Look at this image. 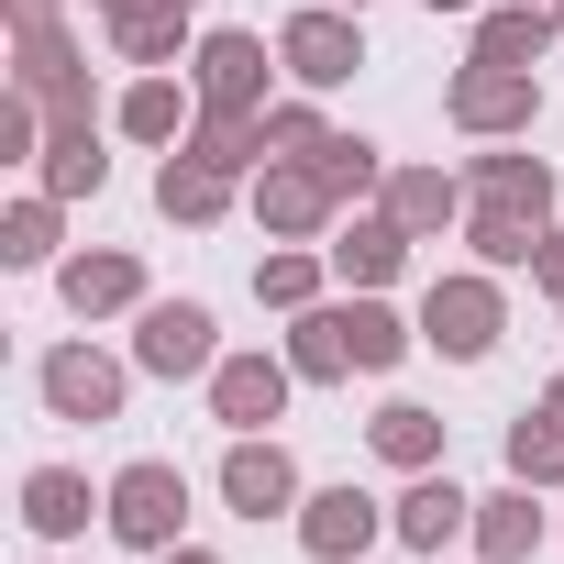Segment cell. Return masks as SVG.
<instances>
[{"label":"cell","instance_id":"obj_43","mask_svg":"<svg viewBox=\"0 0 564 564\" xmlns=\"http://www.w3.org/2000/svg\"><path fill=\"white\" fill-rule=\"evenodd\" d=\"M177 12H199V0H177Z\"/></svg>","mask_w":564,"mask_h":564},{"label":"cell","instance_id":"obj_41","mask_svg":"<svg viewBox=\"0 0 564 564\" xmlns=\"http://www.w3.org/2000/svg\"><path fill=\"white\" fill-rule=\"evenodd\" d=\"M333 12H366V0H333Z\"/></svg>","mask_w":564,"mask_h":564},{"label":"cell","instance_id":"obj_5","mask_svg":"<svg viewBox=\"0 0 564 564\" xmlns=\"http://www.w3.org/2000/svg\"><path fill=\"white\" fill-rule=\"evenodd\" d=\"M34 399H45L56 421H122L133 366H122V355H100V344H56V355L34 366Z\"/></svg>","mask_w":564,"mask_h":564},{"label":"cell","instance_id":"obj_25","mask_svg":"<svg viewBox=\"0 0 564 564\" xmlns=\"http://www.w3.org/2000/svg\"><path fill=\"white\" fill-rule=\"evenodd\" d=\"M188 45V12H177V0H122V12H111V56L122 67H166Z\"/></svg>","mask_w":564,"mask_h":564},{"label":"cell","instance_id":"obj_19","mask_svg":"<svg viewBox=\"0 0 564 564\" xmlns=\"http://www.w3.org/2000/svg\"><path fill=\"white\" fill-rule=\"evenodd\" d=\"M89 509H111V498H89L78 465H34V476H23V531H34V542H78Z\"/></svg>","mask_w":564,"mask_h":564},{"label":"cell","instance_id":"obj_27","mask_svg":"<svg viewBox=\"0 0 564 564\" xmlns=\"http://www.w3.org/2000/svg\"><path fill=\"white\" fill-rule=\"evenodd\" d=\"M344 344H355V366H366V377H388V366L421 344V322H399L377 289H355V300H344Z\"/></svg>","mask_w":564,"mask_h":564},{"label":"cell","instance_id":"obj_3","mask_svg":"<svg viewBox=\"0 0 564 564\" xmlns=\"http://www.w3.org/2000/svg\"><path fill=\"white\" fill-rule=\"evenodd\" d=\"M443 111H454V133L509 144V133L542 122V67H487V56H465V78L443 89Z\"/></svg>","mask_w":564,"mask_h":564},{"label":"cell","instance_id":"obj_29","mask_svg":"<svg viewBox=\"0 0 564 564\" xmlns=\"http://www.w3.org/2000/svg\"><path fill=\"white\" fill-rule=\"evenodd\" d=\"M56 232H67V199L56 188L12 199V210H0V265H56Z\"/></svg>","mask_w":564,"mask_h":564},{"label":"cell","instance_id":"obj_42","mask_svg":"<svg viewBox=\"0 0 564 564\" xmlns=\"http://www.w3.org/2000/svg\"><path fill=\"white\" fill-rule=\"evenodd\" d=\"M100 12H122V0H100Z\"/></svg>","mask_w":564,"mask_h":564},{"label":"cell","instance_id":"obj_33","mask_svg":"<svg viewBox=\"0 0 564 564\" xmlns=\"http://www.w3.org/2000/svg\"><path fill=\"white\" fill-rule=\"evenodd\" d=\"M509 476H520V487H564V421H531V410H520V421H509Z\"/></svg>","mask_w":564,"mask_h":564},{"label":"cell","instance_id":"obj_35","mask_svg":"<svg viewBox=\"0 0 564 564\" xmlns=\"http://www.w3.org/2000/svg\"><path fill=\"white\" fill-rule=\"evenodd\" d=\"M34 155H45V100L12 89V100H0V166H34Z\"/></svg>","mask_w":564,"mask_h":564},{"label":"cell","instance_id":"obj_15","mask_svg":"<svg viewBox=\"0 0 564 564\" xmlns=\"http://www.w3.org/2000/svg\"><path fill=\"white\" fill-rule=\"evenodd\" d=\"M12 89H34L45 111H78V100H89V56L67 45V23H34V34L12 45Z\"/></svg>","mask_w":564,"mask_h":564},{"label":"cell","instance_id":"obj_45","mask_svg":"<svg viewBox=\"0 0 564 564\" xmlns=\"http://www.w3.org/2000/svg\"><path fill=\"white\" fill-rule=\"evenodd\" d=\"M542 12H553V0H542Z\"/></svg>","mask_w":564,"mask_h":564},{"label":"cell","instance_id":"obj_44","mask_svg":"<svg viewBox=\"0 0 564 564\" xmlns=\"http://www.w3.org/2000/svg\"><path fill=\"white\" fill-rule=\"evenodd\" d=\"M553 23H564V0H553Z\"/></svg>","mask_w":564,"mask_h":564},{"label":"cell","instance_id":"obj_20","mask_svg":"<svg viewBox=\"0 0 564 564\" xmlns=\"http://www.w3.org/2000/svg\"><path fill=\"white\" fill-rule=\"evenodd\" d=\"M564 45V23L542 12V0H498V12H476V56L487 67H542Z\"/></svg>","mask_w":564,"mask_h":564},{"label":"cell","instance_id":"obj_6","mask_svg":"<svg viewBox=\"0 0 564 564\" xmlns=\"http://www.w3.org/2000/svg\"><path fill=\"white\" fill-rule=\"evenodd\" d=\"M333 177L311 166V155H265L254 166V221H265V243H322L333 232Z\"/></svg>","mask_w":564,"mask_h":564},{"label":"cell","instance_id":"obj_12","mask_svg":"<svg viewBox=\"0 0 564 564\" xmlns=\"http://www.w3.org/2000/svg\"><path fill=\"white\" fill-rule=\"evenodd\" d=\"M34 177H45L56 199H100V188H111L100 111H89V100H78V111H45V155H34Z\"/></svg>","mask_w":564,"mask_h":564},{"label":"cell","instance_id":"obj_30","mask_svg":"<svg viewBox=\"0 0 564 564\" xmlns=\"http://www.w3.org/2000/svg\"><path fill=\"white\" fill-rule=\"evenodd\" d=\"M188 155H210V166H265V111H210L199 100V122H188Z\"/></svg>","mask_w":564,"mask_h":564},{"label":"cell","instance_id":"obj_34","mask_svg":"<svg viewBox=\"0 0 564 564\" xmlns=\"http://www.w3.org/2000/svg\"><path fill=\"white\" fill-rule=\"evenodd\" d=\"M322 144H333V122L311 100H265V155H322Z\"/></svg>","mask_w":564,"mask_h":564},{"label":"cell","instance_id":"obj_10","mask_svg":"<svg viewBox=\"0 0 564 564\" xmlns=\"http://www.w3.org/2000/svg\"><path fill=\"white\" fill-rule=\"evenodd\" d=\"M289 388H300L289 355H221L210 366V421L221 432H265V421H289Z\"/></svg>","mask_w":564,"mask_h":564},{"label":"cell","instance_id":"obj_9","mask_svg":"<svg viewBox=\"0 0 564 564\" xmlns=\"http://www.w3.org/2000/svg\"><path fill=\"white\" fill-rule=\"evenodd\" d=\"M188 89H199L210 111H265V34L210 23V34L188 45Z\"/></svg>","mask_w":564,"mask_h":564},{"label":"cell","instance_id":"obj_17","mask_svg":"<svg viewBox=\"0 0 564 564\" xmlns=\"http://www.w3.org/2000/svg\"><path fill=\"white\" fill-rule=\"evenodd\" d=\"M388 531H399L410 553H443L454 531H476V498H465V487H454V476L432 465V476H410V487H399V509H388Z\"/></svg>","mask_w":564,"mask_h":564},{"label":"cell","instance_id":"obj_16","mask_svg":"<svg viewBox=\"0 0 564 564\" xmlns=\"http://www.w3.org/2000/svg\"><path fill=\"white\" fill-rule=\"evenodd\" d=\"M188 122H199V89H177L166 67H144V78L111 100V133H122V144H188Z\"/></svg>","mask_w":564,"mask_h":564},{"label":"cell","instance_id":"obj_23","mask_svg":"<svg viewBox=\"0 0 564 564\" xmlns=\"http://www.w3.org/2000/svg\"><path fill=\"white\" fill-rule=\"evenodd\" d=\"M289 366H300V388H344V377H355L344 300H322V311H289Z\"/></svg>","mask_w":564,"mask_h":564},{"label":"cell","instance_id":"obj_14","mask_svg":"<svg viewBox=\"0 0 564 564\" xmlns=\"http://www.w3.org/2000/svg\"><path fill=\"white\" fill-rule=\"evenodd\" d=\"M56 300H67L78 322H111V311H144V265H133L122 243H100V254H67V265H56Z\"/></svg>","mask_w":564,"mask_h":564},{"label":"cell","instance_id":"obj_4","mask_svg":"<svg viewBox=\"0 0 564 564\" xmlns=\"http://www.w3.org/2000/svg\"><path fill=\"white\" fill-rule=\"evenodd\" d=\"M133 366L166 377V388H177V377H210V366H221V322H210L199 300H144V311H133Z\"/></svg>","mask_w":564,"mask_h":564},{"label":"cell","instance_id":"obj_32","mask_svg":"<svg viewBox=\"0 0 564 564\" xmlns=\"http://www.w3.org/2000/svg\"><path fill=\"white\" fill-rule=\"evenodd\" d=\"M311 166L333 177V199H377V188H388V155H377L366 133H333V144H322Z\"/></svg>","mask_w":564,"mask_h":564},{"label":"cell","instance_id":"obj_2","mask_svg":"<svg viewBox=\"0 0 564 564\" xmlns=\"http://www.w3.org/2000/svg\"><path fill=\"white\" fill-rule=\"evenodd\" d=\"M100 498H111V509H100V520H111V542H133L144 564H155L166 542H188V476H177L166 454H133Z\"/></svg>","mask_w":564,"mask_h":564},{"label":"cell","instance_id":"obj_24","mask_svg":"<svg viewBox=\"0 0 564 564\" xmlns=\"http://www.w3.org/2000/svg\"><path fill=\"white\" fill-rule=\"evenodd\" d=\"M366 443H377V454H388V465H399V476H432V465H443V443H454V432H443V410H421V399H388V410H377V421H366Z\"/></svg>","mask_w":564,"mask_h":564},{"label":"cell","instance_id":"obj_1","mask_svg":"<svg viewBox=\"0 0 564 564\" xmlns=\"http://www.w3.org/2000/svg\"><path fill=\"white\" fill-rule=\"evenodd\" d=\"M498 333H509L498 265H454V276H432V289H421V344H432V355L487 366V355H498Z\"/></svg>","mask_w":564,"mask_h":564},{"label":"cell","instance_id":"obj_22","mask_svg":"<svg viewBox=\"0 0 564 564\" xmlns=\"http://www.w3.org/2000/svg\"><path fill=\"white\" fill-rule=\"evenodd\" d=\"M542 232H553L542 210H509V199H465V243H476V265H498V276H509V265H531V254H542Z\"/></svg>","mask_w":564,"mask_h":564},{"label":"cell","instance_id":"obj_46","mask_svg":"<svg viewBox=\"0 0 564 564\" xmlns=\"http://www.w3.org/2000/svg\"><path fill=\"white\" fill-rule=\"evenodd\" d=\"M553 311H564V300H553Z\"/></svg>","mask_w":564,"mask_h":564},{"label":"cell","instance_id":"obj_40","mask_svg":"<svg viewBox=\"0 0 564 564\" xmlns=\"http://www.w3.org/2000/svg\"><path fill=\"white\" fill-rule=\"evenodd\" d=\"M421 12H476V0H421Z\"/></svg>","mask_w":564,"mask_h":564},{"label":"cell","instance_id":"obj_13","mask_svg":"<svg viewBox=\"0 0 564 564\" xmlns=\"http://www.w3.org/2000/svg\"><path fill=\"white\" fill-rule=\"evenodd\" d=\"M377 531H388V509H377L366 487H311V498H300V553H311V564H355Z\"/></svg>","mask_w":564,"mask_h":564},{"label":"cell","instance_id":"obj_39","mask_svg":"<svg viewBox=\"0 0 564 564\" xmlns=\"http://www.w3.org/2000/svg\"><path fill=\"white\" fill-rule=\"evenodd\" d=\"M542 421H564V377H553V388H542Z\"/></svg>","mask_w":564,"mask_h":564},{"label":"cell","instance_id":"obj_8","mask_svg":"<svg viewBox=\"0 0 564 564\" xmlns=\"http://www.w3.org/2000/svg\"><path fill=\"white\" fill-rule=\"evenodd\" d=\"M300 465H289V443H265V432H232V454H221V509H243V520H300Z\"/></svg>","mask_w":564,"mask_h":564},{"label":"cell","instance_id":"obj_21","mask_svg":"<svg viewBox=\"0 0 564 564\" xmlns=\"http://www.w3.org/2000/svg\"><path fill=\"white\" fill-rule=\"evenodd\" d=\"M465 542H476V564H531V553H542V509H531V487L509 476L498 498H476V531H465Z\"/></svg>","mask_w":564,"mask_h":564},{"label":"cell","instance_id":"obj_31","mask_svg":"<svg viewBox=\"0 0 564 564\" xmlns=\"http://www.w3.org/2000/svg\"><path fill=\"white\" fill-rule=\"evenodd\" d=\"M476 199H509V210H542V221H553V166L520 155V144H509V155H476Z\"/></svg>","mask_w":564,"mask_h":564},{"label":"cell","instance_id":"obj_38","mask_svg":"<svg viewBox=\"0 0 564 564\" xmlns=\"http://www.w3.org/2000/svg\"><path fill=\"white\" fill-rule=\"evenodd\" d=\"M155 564H221V553H210V542H166Z\"/></svg>","mask_w":564,"mask_h":564},{"label":"cell","instance_id":"obj_28","mask_svg":"<svg viewBox=\"0 0 564 564\" xmlns=\"http://www.w3.org/2000/svg\"><path fill=\"white\" fill-rule=\"evenodd\" d=\"M322 276H333V254L276 243V254H254V300H265V311H322Z\"/></svg>","mask_w":564,"mask_h":564},{"label":"cell","instance_id":"obj_37","mask_svg":"<svg viewBox=\"0 0 564 564\" xmlns=\"http://www.w3.org/2000/svg\"><path fill=\"white\" fill-rule=\"evenodd\" d=\"M12 12V34H34V23H56V0H0Z\"/></svg>","mask_w":564,"mask_h":564},{"label":"cell","instance_id":"obj_36","mask_svg":"<svg viewBox=\"0 0 564 564\" xmlns=\"http://www.w3.org/2000/svg\"><path fill=\"white\" fill-rule=\"evenodd\" d=\"M531 276H542V289H553V300H564V221H553V232H542V254H531Z\"/></svg>","mask_w":564,"mask_h":564},{"label":"cell","instance_id":"obj_7","mask_svg":"<svg viewBox=\"0 0 564 564\" xmlns=\"http://www.w3.org/2000/svg\"><path fill=\"white\" fill-rule=\"evenodd\" d=\"M276 67H289L300 89H344V78L366 67V23L333 12V0H311L300 23H276Z\"/></svg>","mask_w":564,"mask_h":564},{"label":"cell","instance_id":"obj_26","mask_svg":"<svg viewBox=\"0 0 564 564\" xmlns=\"http://www.w3.org/2000/svg\"><path fill=\"white\" fill-rule=\"evenodd\" d=\"M377 199H388L410 232H454V221H465V188H454L443 166H388V188H377Z\"/></svg>","mask_w":564,"mask_h":564},{"label":"cell","instance_id":"obj_11","mask_svg":"<svg viewBox=\"0 0 564 564\" xmlns=\"http://www.w3.org/2000/svg\"><path fill=\"white\" fill-rule=\"evenodd\" d=\"M410 243H421V232H410V221H399L388 199H377V210L355 199V221H344V232H333L322 254H333V276H344V289H388V276L410 265Z\"/></svg>","mask_w":564,"mask_h":564},{"label":"cell","instance_id":"obj_18","mask_svg":"<svg viewBox=\"0 0 564 564\" xmlns=\"http://www.w3.org/2000/svg\"><path fill=\"white\" fill-rule=\"evenodd\" d=\"M155 210H166V221H188V232H210V221L232 210V166H210V155L166 144V166H155Z\"/></svg>","mask_w":564,"mask_h":564}]
</instances>
